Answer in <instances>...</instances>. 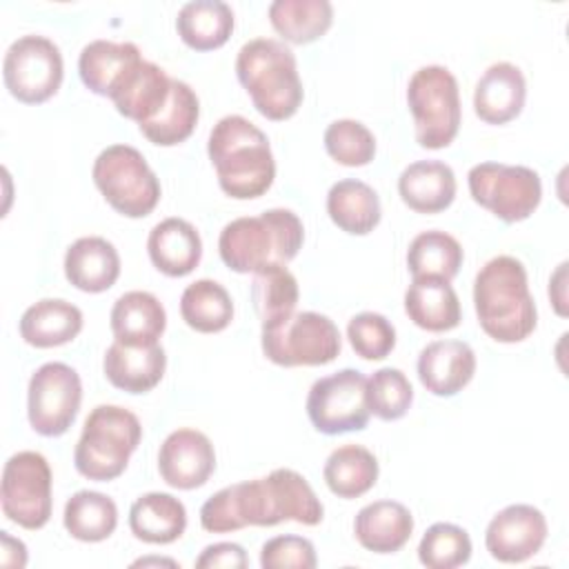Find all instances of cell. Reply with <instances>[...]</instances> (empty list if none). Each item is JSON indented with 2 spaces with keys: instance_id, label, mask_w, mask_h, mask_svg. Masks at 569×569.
Masks as SVG:
<instances>
[{
  "instance_id": "6da1fadb",
  "label": "cell",
  "mask_w": 569,
  "mask_h": 569,
  "mask_svg": "<svg viewBox=\"0 0 569 569\" xmlns=\"http://www.w3.org/2000/svg\"><path fill=\"white\" fill-rule=\"evenodd\" d=\"M322 516V502L293 469H273L264 478L229 485L200 507V525L209 533L273 527L287 520L316 527Z\"/></svg>"
},
{
  "instance_id": "7a4b0ae2",
  "label": "cell",
  "mask_w": 569,
  "mask_h": 569,
  "mask_svg": "<svg viewBox=\"0 0 569 569\" xmlns=\"http://www.w3.org/2000/svg\"><path fill=\"white\" fill-rule=\"evenodd\" d=\"M207 153L220 189L236 200L260 198L273 184L276 160L269 138L244 116L220 118L209 133Z\"/></svg>"
},
{
  "instance_id": "3957f363",
  "label": "cell",
  "mask_w": 569,
  "mask_h": 569,
  "mask_svg": "<svg viewBox=\"0 0 569 569\" xmlns=\"http://www.w3.org/2000/svg\"><path fill=\"white\" fill-rule=\"evenodd\" d=\"M473 307L482 331L496 342H520L538 322L525 264L513 256H496L473 280Z\"/></svg>"
},
{
  "instance_id": "277c9868",
  "label": "cell",
  "mask_w": 569,
  "mask_h": 569,
  "mask_svg": "<svg viewBox=\"0 0 569 569\" xmlns=\"http://www.w3.org/2000/svg\"><path fill=\"white\" fill-rule=\"evenodd\" d=\"M305 240L302 220L291 209H267L227 222L218 238L222 262L236 273H260L287 267Z\"/></svg>"
},
{
  "instance_id": "5b68a950",
  "label": "cell",
  "mask_w": 569,
  "mask_h": 569,
  "mask_svg": "<svg viewBox=\"0 0 569 569\" xmlns=\"http://www.w3.org/2000/svg\"><path fill=\"white\" fill-rule=\"evenodd\" d=\"M236 76L256 111L269 120H287L302 104V82L293 51L273 38H253L236 56Z\"/></svg>"
},
{
  "instance_id": "8992f818",
  "label": "cell",
  "mask_w": 569,
  "mask_h": 569,
  "mask_svg": "<svg viewBox=\"0 0 569 569\" xmlns=\"http://www.w3.org/2000/svg\"><path fill=\"white\" fill-rule=\"evenodd\" d=\"M140 438L142 427L136 413L118 405H98L84 420L73 449V465L89 480H113L127 469Z\"/></svg>"
},
{
  "instance_id": "52a82bcc",
  "label": "cell",
  "mask_w": 569,
  "mask_h": 569,
  "mask_svg": "<svg viewBox=\"0 0 569 569\" xmlns=\"http://www.w3.org/2000/svg\"><path fill=\"white\" fill-rule=\"evenodd\" d=\"M407 104L416 124V142L442 149L460 129V93L453 73L442 64L420 67L407 84Z\"/></svg>"
},
{
  "instance_id": "ba28073f",
  "label": "cell",
  "mask_w": 569,
  "mask_h": 569,
  "mask_svg": "<svg viewBox=\"0 0 569 569\" xmlns=\"http://www.w3.org/2000/svg\"><path fill=\"white\" fill-rule=\"evenodd\" d=\"M260 345L273 365L320 367L338 358L342 338L331 318L318 311H300L262 325Z\"/></svg>"
},
{
  "instance_id": "9c48e42d",
  "label": "cell",
  "mask_w": 569,
  "mask_h": 569,
  "mask_svg": "<svg viewBox=\"0 0 569 569\" xmlns=\"http://www.w3.org/2000/svg\"><path fill=\"white\" fill-rule=\"evenodd\" d=\"M91 176L111 209L127 218L149 216L160 200V180L131 144L102 149L93 160Z\"/></svg>"
},
{
  "instance_id": "30bf717a",
  "label": "cell",
  "mask_w": 569,
  "mask_h": 569,
  "mask_svg": "<svg viewBox=\"0 0 569 569\" xmlns=\"http://www.w3.org/2000/svg\"><path fill=\"white\" fill-rule=\"evenodd\" d=\"M471 198L502 222L527 220L542 200L540 176L525 164L480 162L467 173Z\"/></svg>"
},
{
  "instance_id": "8fae6325",
  "label": "cell",
  "mask_w": 569,
  "mask_h": 569,
  "mask_svg": "<svg viewBox=\"0 0 569 569\" xmlns=\"http://www.w3.org/2000/svg\"><path fill=\"white\" fill-rule=\"evenodd\" d=\"M2 513L22 529H42L51 518V469L42 453L18 451L2 469Z\"/></svg>"
},
{
  "instance_id": "7c38bea8",
  "label": "cell",
  "mask_w": 569,
  "mask_h": 569,
  "mask_svg": "<svg viewBox=\"0 0 569 569\" xmlns=\"http://www.w3.org/2000/svg\"><path fill=\"white\" fill-rule=\"evenodd\" d=\"M62 53L44 36H22L11 42L2 60L4 87L13 98L27 104L49 100L62 84Z\"/></svg>"
},
{
  "instance_id": "4fadbf2b",
  "label": "cell",
  "mask_w": 569,
  "mask_h": 569,
  "mask_svg": "<svg viewBox=\"0 0 569 569\" xmlns=\"http://www.w3.org/2000/svg\"><path fill=\"white\" fill-rule=\"evenodd\" d=\"M307 416L325 436L365 429L371 416L367 378L358 369H340L316 380L307 396Z\"/></svg>"
},
{
  "instance_id": "5bb4252c",
  "label": "cell",
  "mask_w": 569,
  "mask_h": 569,
  "mask_svg": "<svg viewBox=\"0 0 569 569\" xmlns=\"http://www.w3.org/2000/svg\"><path fill=\"white\" fill-rule=\"evenodd\" d=\"M80 402V376L64 362H44L29 380L27 416L31 429L40 436H62L73 425Z\"/></svg>"
},
{
  "instance_id": "9a60e30c",
  "label": "cell",
  "mask_w": 569,
  "mask_h": 569,
  "mask_svg": "<svg viewBox=\"0 0 569 569\" xmlns=\"http://www.w3.org/2000/svg\"><path fill=\"white\" fill-rule=\"evenodd\" d=\"M547 540V520L533 505H509L487 525L485 547L498 562L518 565L536 556Z\"/></svg>"
},
{
  "instance_id": "2e32d148",
  "label": "cell",
  "mask_w": 569,
  "mask_h": 569,
  "mask_svg": "<svg viewBox=\"0 0 569 569\" xmlns=\"http://www.w3.org/2000/svg\"><path fill=\"white\" fill-rule=\"evenodd\" d=\"M216 469L211 440L198 429L171 431L158 451V471L173 489H198Z\"/></svg>"
},
{
  "instance_id": "e0dca14e",
  "label": "cell",
  "mask_w": 569,
  "mask_h": 569,
  "mask_svg": "<svg viewBox=\"0 0 569 569\" xmlns=\"http://www.w3.org/2000/svg\"><path fill=\"white\" fill-rule=\"evenodd\" d=\"M142 60L144 58L133 42L93 40L80 51L78 73L89 91L113 100Z\"/></svg>"
},
{
  "instance_id": "ac0fdd59",
  "label": "cell",
  "mask_w": 569,
  "mask_h": 569,
  "mask_svg": "<svg viewBox=\"0 0 569 569\" xmlns=\"http://www.w3.org/2000/svg\"><path fill=\"white\" fill-rule=\"evenodd\" d=\"M476 373V353L462 340H433L418 353L422 387L440 398L462 391Z\"/></svg>"
},
{
  "instance_id": "d6986e66",
  "label": "cell",
  "mask_w": 569,
  "mask_h": 569,
  "mask_svg": "<svg viewBox=\"0 0 569 569\" xmlns=\"http://www.w3.org/2000/svg\"><path fill=\"white\" fill-rule=\"evenodd\" d=\"M102 369L107 380L127 393H147L164 376L167 353L156 345H127L113 340L107 349Z\"/></svg>"
},
{
  "instance_id": "ffe728a7",
  "label": "cell",
  "mask_w": 569,
  "mask_h": 569,
  "mask_svg": "<svg viewBox=\"0 0 569 569\" xmlns=\"http://www.w3.org/2000/svg\"><path fill=\"white\" fill-rule=\"evenodd\" d=\"M527 98L522 71L511 62H493L478 78L473 111L487 124H505L520 116Z\"/></svg>"
},
{
  "instance_id": "44dd1931",
  "label": "cell",
  "mask_w": 569,
  "mask_h": 569,
  "mask_svg": "<svg viewBox=\"0 0 569 569\" xmlns=\"http://www.w3.org/2000/svg\"><path fill=\"white\" fill-rule=\"evenodd\" d=\"M147 253L160 273L182 278L198 267L202 258V240L191 222L182 218H164L149 231Z\"/></svg>"
},
{
  "instance_id": "7402d4cb",
  "label": "cell",
  "mask_w": 569,
  "mask_h": 569,
  "mask_svg": "<svg viewBox=\"0 0 569 569\" xmlns=\"http://www.w3.org/2000/svg\"><path fill=\"white\" fill-rule=\"evenodd\" d=\"M353 533L367 551L396 553L413 533V516L402 502L376 500L356 513Z\"/></svg>"
},
{
  "instance_id": "603a6c76",
  "label": "cell",
  "mask_w": 569,
  "mask_h": 569,
  "mask_svg": "<svg viewBox=\"0 0 569 569\" xmlns=\"http://www.w3.org/2000/svg\"><path fill=\"white\" fill-rule=\"evenodd\" d=\"M64 276L80 291H107L120 276V256L116 247L100 236L78 238L64 253Z\"/></svg>"
},
{
  "instance_id": "cb8c5ba5",
  "label": "cell",
  "mask_w": 569,
  "mask_h": 569,
  "mask_svg": "<svg viewBox=\"0 0 569 569\" xmlns=\"http://www.w3.org/2000/svg\"><path fill=\"white\" fill-rule=\"evenodd\" d=\"M402 202L418 213H440L456 198V173L442 160H418L398 178Z\"/></svg>"
},
{
  "instance_id": "d4e9b609",
  "label": "cell",
  "mask_w": 569,
  "mask_h": 569,
  "mask_svg": "<svg viewBox=\"0 0 569 569\" xmlns=\"http://www.w3.org/2000/svg\"><path fill=\"white\" fill-rule=\"evenodd\" d=\"M405 311L409 320L425 331H449L460 325V300L449 280L413 278L405 291Z\"/></svg>"
},
{
  "instance_id": "484cf974",
  "label": "cell",
  "mask_w": 569,
  "mask_h": 569,
  "mask_svg": "<svg viewBox=\"0 0 569 569\" xmlns=\"http://www.w3.org/2000/svg\"><path fill=\"white\" fill-rule=\"evenodd\" d=\"M109 325L120 342L156 345L164 333L167 313L153 293L127 291L113 302Z\"/></svg>"
},
{
  "instance_id": "4316f807",
  "label": "cell",
  "mask_w": 569,
  "mask_h": 569,
  "mask_svg": "<svg viewBox=\"0 0 569 569\" xmlns=\"http://www.w3.org/2000/svg\"><path fill=\"white\" fill-rule=\"evenodd\" d=\"M80 331H82V311L62 298L38 300L20 318L22 340L38 349L67 345Z\"/></svg>"
},
{
  "instance_id": "83f0119b",
  "label": "cell",
  "mask_w": 569,
  "mask_h": 569,
  "mask_svg": "<svg viewBox=\"0 0 569 569\" xmlns=\"http://www.w3.org/2000/svg\"><path fill=\"white\" fill-rule=\"evenodd\" d=\"M129 529L149 545L176 542L187 529V509L171 493L149 491L131 505Z\"/></svg>"
},
{
  "instance_id": "f1b7e54d",
  "label": "cell",
  "mask_w": 569,
  "mask_h": 569,
  "mask_svg": "<svg viewBox=\"0 0 569 569\" xmlns=\"http://www.w3.org/2000/svg\"><path fill=\"white\" fill-rule=\"evenodd\" d=\"M327 213L338 229L351 236H367L378 227L382 209L378 193L367 182L345 178L331 184L327 193Z\"/></svg>"
},
{
  "instance_id": "f546056e",
  "label": "cell",
  "mask_w": 569,
  "mask_h": 569,
  "mask_svg": "<svg viewBox=\"0 0 569 569\" xmlns=\"http://www.w3.org/2000/svg\"><path fill=\"white\" fill-rule=\"evenodd\" d=\"M176 29L187 47L211 51L229 40L233 31V11L222 0H191L180 7Z\"/></svg>"
},
{
  "instance_id": "4dcf8cb0",
  "label": "cell",
  "mask_w": 569,
  "mask_h": 569,
  "mask_svg": "<svg viewBox=\"0 0 569 569\" xmlns=\"http://www.w3.org/2000/svg\"><path fill=\"white\" fill-rule=\"evenodd\" d=\"M171 82L173 78H169L162 67L142 60V64L133 71L124 87L113 96V104L118 113L136 120L140 127L164 107L171 93Z\"/></svg>"
},
{
  "instance_id": "1f68e13d",
  "label": "cell",
  "mask_w": 569,
  "mask_h": 569,
  "mask_svg": "<svg viewBox=\"0 0 569 569\" xmlns=\"http://www.w3.org/2000/svg\"><path fill=\"white\" fill-rule=\"evenodd\" d=\"M198 116H200V102L196 91L187 82L173 78L171 93L164 107L138 129L149 142L160 147H173L178 142H184L193 133L198 124Z\"/></svg>"
},
{
  "instance_id": "d6a6232c",
  "label": "cell",
  "mask_w": 569,
  "mask_h": 569,
  "mask_svg": "<svg viewBox=\"0 0 569 569\" xmlns=\"http://www.w3.org/2000/svg\"><path fill=\"white\" fill-rule=\"evenodd\" d=\"M378 471L376 456L367 447L351 442L329 453L322 476L333 496L353 500L376 485Z\"/></svg>"
},
{
  "instance_id": "836d02e7",
  "label": "cell",
  "mask_w": 569,
  "mask_h": 569,
  "mask_svg": "<svg viewBox=\"0 0 569 569\" xmlns=\"http://www.w3.org/2000/svg\"><path fill=\"white\" fill-rule=\"evenodd\" d=\"M269 22L291 44H309L322 38L333 22L329 0H273Z\"/></svg>"
},
{
  "instance_id": "e575fe53",
  "label": "cell",
  "mask_w": 569,
  "mask_h": 569,
  "mask_svg": "<svg viewBox=\"0 0 569 569\" xmlns=\"http://www.w3.org/2000/svg\"><path fill=\"white\" fill-rule=\"evenodd\" d=\"M180 316L193 331L218 333L233 320V300L220 282L202 278L182 291Z\"/></svg>"
},
{
  "instance_id": "d590c367",
  "label": "cell",
  "mask_w": 569,
  "mask_h": 569,
  "mask_svg": "<svg viewBox=\"0 0 569 569\" xmlns=\"http://www.w3.org/2000/svg\"><path fill=\"white\" fill-rule=\"evenodd\" d=\"M62 522L71 538L80 542H100L116 531L118 507L109 496L82 489L67 500Z\"/></svg>"
},
{
  "instance_id": "8d00e7d4",
  "label": "cell",
  "mask_w": 569,
  "mask_h": 569,
  "mask_svg": "<svg viewBox=\"0 0 569 569\" xmlns=\"http://www.w3.org/2000/svg\"><path fill=\"white\" fill-rule=\"evenodd\" d=\"M462 247L460 242L438 229L418 233L407 249V267L413 278H456L462 267Z\"/></svg>"
},
{
  "instance_id": "74e56055",
  "label": "cell",
  "mask_w": 569,
  "mask_h": 569,
  "mask_svg": "<svg viewBox=\"0 0 569 569\" xmlns=\"http://www.w3.org/2000/svg\"><path fill=\"white\" fill-rule=\"evenodd\" d=\"M300 291L298 280L287 267H269L253 273L251 280V302L260 318V325L282 320L293 313Z\"/></svg>"
},
{
  "instance_id": "f35d334b",
  "label": "cell",
  "mask_w": 569,
  "mask_h": 569,
  "mask_svg": "<svg viewBox=\"0 0 569 569\" xmlns=\"http://www.w3.org/2000/svg\"><path fill=\"white\" fill-rule=\"evenodd\" d=\"M471 558L469 533L451 522L431 525L418 545V560L429 569H453Z\"/></svg>"
},
{
  "instance_id": "ab89813d",
  "label": "cell",
  "mask_w": 569,
  "mask_h": 569,
  "mask_svg": "<svg viewBox=\"0 0 569 569\" xmlns=\"http://www.w3.org/2000/svg\"><path fill=\"white\" fill-rule=\"evenodd\" d=\"M413 402V389L409 378L396 367H382L367 378V405L369 413L391 422L400 420Z\"/></svg>"
},
{
  "instance_id": "60d3db41",
  "label": "cell",
  "mask_w": 569,
  "mask_h": 569,
  "mask_svg": "<svg viewBox=\"0 0 569 569\" xmlns=\"http://www.w3.org/2000/svg\"><path fill=\"white\" fill-rule=\"evenodd\" d=\"M325 149L345 167H365L376 156V138L362 122L342 118L325 129Z\"/></svg>"
},
{
  "instance_id": "b9f144b4",
  "label": "cell",
  "mask_w": 569,
  "mask_h": 569,
  "mask_svg": "<svg viewBox=\"0 0 569 569\" xmlns=\"http://www.w3.org/2000/svg\"><path fill=\"white\" fill-rule=\"evenodd\" d=\"M347 338L351 349L365 360H382L396 347L393 325L376 311L356 313L347 325Z\"/></svg>"
},
{
  "instance_id": "7bdbcfd3",
  "label": "cell",
  "mask_w": 569,
  "mask_h": 569,
  "mask_svg": "<svg viewBox=\"0 0 569 569\" xmlns=\"http://www.w3.org/2000/svg\"><path fill=\"white\" fill-rule=\"evenodd\" d=\"M318 562L311 540L302 536H276L260 549L262 569H313Z\"/></svg>"
},
{
  "instance_id": "ee69618b",
  "label": "cell",
  "mask_w": 569,
  "mask_h": 569,
  "mask_svg": "<svg viewBox=\"0 0 569 569\" xmlns=\"http://www.w3.org/2000/svg\"><path fill=\"white\" fill-rule=\"evenodd\" d=\"M198 569H244L249 567V558L244 549L236 542H216L202 549V553L196 558Z\"/></svg>"
},
{
  "instance_id": "f6af8a7d",
  "label": "cell",
  "mask_w": 569,
  "mask_h": 569,
  "mask_svg": "<svg viewBox=\"0 0 569 569\" xmlns=\"http://www.w3.org/2000/svg\"><path fill=\"white\" fill-rule=\"evenodd\" d=\"M565 271H567V262L558 264L556 273L549 280V298H551L558 316H567V307H565V302H567V298H565Z\"/></svg>"
},
{
  "instance_id": "bcb514c9",
  "label": "cell",
  "mask_w": 569,
  "mask_h": 569,
  "mask_svg": "<svg viewBox=\"0 0 569 569\" xmlns=\"http://www.w3.org/2000/svg\"><path fill=\"white\" fill-rule=\"evenodd\" d=\"M138 565H171V567H178V562H173V560H169V558H140V560H136L133 562V567H138Z\"/></svg>"
}]
</instances>
